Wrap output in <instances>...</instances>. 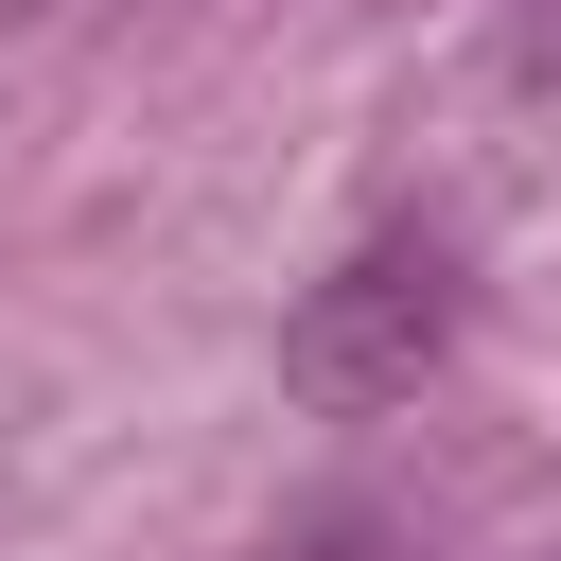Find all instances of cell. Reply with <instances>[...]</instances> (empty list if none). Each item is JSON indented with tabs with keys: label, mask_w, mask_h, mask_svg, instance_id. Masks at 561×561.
<instances>
[{
	"label": "cell",
	"mask_w": 561,
	"mask_h": 561,
	"mask_svg": "<svg viewBox=\"0 0 561 561\" xmlns=\"http://www.w3.org/2000/svg\"><path fill=\"white\" fill-rule=\"evenodd\" d=\"M0 18H35V0H0Z\"/></svg>",
	"instance_id": "cell-3"
},
{
	"label": "cell",
	"mask_w": 561,
	"mask_h": 561,
	"mask_svg": "<svg viewBox=\"0 0 561 561\" xmlns=\"http://www.w3.org/2000/svg\"><path fill=\"white\" fill-rule=\"evenodd\" d=\"M263 561H386V526H368V508H298Z\"/></svg>",
	"instance_id": "cell-2"
},
{
	"label": "cell",
	"mask_w": 561,
	"mask_h": 561,
	"mask_svg": "<svg viewBox=\"0 0 561 561\" xmlns=\"http://www.w3.org/2000/svg\"><path fill=\"white\" fill-rule=\"evenodd\" d=\"M456 351V245L438 228H368L316 298H298V386L316 403H403Z\"/></svg>",
	"instance_id": "cell-1"
}]
</instances>
